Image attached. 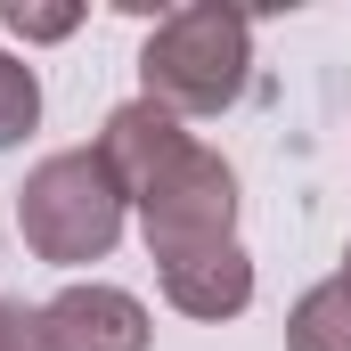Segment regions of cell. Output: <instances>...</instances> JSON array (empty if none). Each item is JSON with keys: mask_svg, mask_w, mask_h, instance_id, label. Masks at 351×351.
<instances>
[{"mask_svg": "<svg viewBox=\"0 0 351 351\" xmlns=\"http://www.w3.org/2000/svg\"><path fill=\"white\" fill-rule=\"evenodd\" d=\"M245 66H254V16L245 8H221V0H196V8H172L147 49H139V82L164 114H221L237 106L245 90Z\"/></svg>", "mask_w": 351, "mask_h": 351, "instance_id": "6da1fadb", "label": "cell"}, {"mask_svg": "<svg viewBox=\"0 0 351 351\" xmlns=\"http://www.w3.org/2000/svg\"><path fill=\"white\" fill-rule=\"evenodd\" d=\"M123 213H131V196L98 164V147H66V156L33 164L25 196H16V229L41 262H106L123 237Z\"/></svg>", "mask_w": 351, "mask_h": 351, "instance_id": "7a4b0ae2", "label": "cell"}, {"mask_svg": "<svg viewBox=\"0 0 351 351\" xmlns=\"http://www.w3.org/2000/svg\"><path fill=\"white\" fill-rule=\"evenodd\" d=\"M131 204H139V229H147L156 269L180 262V254H204V245H237V237H229V229H237V172H229L204 139H180Z\"/></svg>", "mask_w": 351, "mask_h": 351, "instance_id": "3957f363", "label": "cell"}, {"mask_svg": "<svg viewBox=\"0 0 351 351\" xmlns=\"http://www.w3.org/2000/svg\"><path fill=\"white\" fill-rule=\"evenodd\" d=\"M147 302L123 286H66L41 302V343L49 351H147Z\"/></svg>", "mask_w": 351, "mask_h": 351, "instance_id": "277c9868", "label": "cell"}, {"mask_svg": "<svg viewBox=\"0 0 351 351\" xmlns=\"http://www.w3.org/2000/svg\"><path fill=\"white\" fill-rule=\"evenodd\" d=\"M156 278H164L172 311H188V319H237V311L254 302V262H245V245L180 254V262H164Z\"/></svg>", "mask_w": 351, "mask_h": 351, "instance_id": "5b68a950", "label": "cell"}, {"mask_svg": "<svg viewBox=\"0 0 351 351\" xmlns=\"http://www.w3.org/2000/svg\"><path fill=\"white\" fill-rule=\"evenodd\" d=\"M286 351H351V278L343 269L286 311Z\"/></svg>", "mask_w": 351, "mask_h": 351, "instance_id": "8992f818", "label": "cell"}, {"mask_svg": "<svg viewBox=\"0 0 351 351\" xmlns=\"http://www.w3.org/2000/svg\"><path fill=\"white\" fill-rule=\"evenodd\" d=\"M33 123H41V82H33V66H25V58H8V49H0V147H16Z\"/></svg>", "mask_w": 351, "mask_h": 351, "instance_id": "52a82bcc", "label": "cell"}, {"mask_svg": "<svg viewBox=\"0 0 351 351\" xmlns=\"http://www.w3.org/2000/svg\"><path fill=\"white\" fill-rule=\"evenodd\" d=\"M0 25H8V33H25V41H66V33L82 25V8H33V0H8V8H0Z\"/></svg>", "mask_w": 351, "mask_h": 351, "instance_id": "ba28073f", "label": "cell"}, {"mask_svg": "<svg viewBox=\"0 0 351 351\" xmlns=\"http://www.w3.org/2000/svg\"><path fill=\"white\" fill-rule=\"evenodd\" d=\"M0 351H49V343H41V311L0 302Z\"/></svg>", "mask_w": 351, "mask_h": 351, "instance_id": "9c48e42d", "label": "cell"}, {"mask_svg": "<svg viewBox=\"0 0 351 351\" xmlns=\"http://www.w3.org/2000/svg\"><path fill=\"white\" fill-rule=\"evenodd\" d=\"M343 278H351V245H343Z\"/></svg>", "mask_w": 351, "mask_h": 351, "instance_id": "30bf717a", "label": "cell"}]
</instances>
